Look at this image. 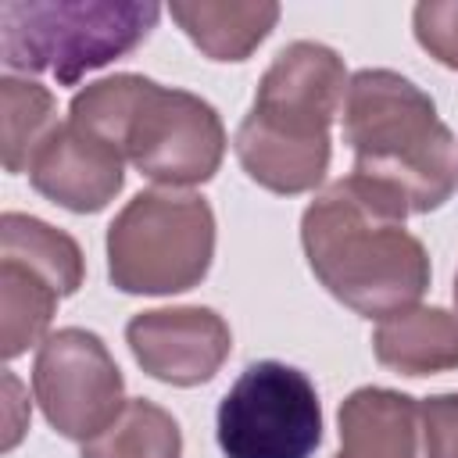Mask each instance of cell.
I'll return each instance as SVG.
<instances>
[{
    "label": "cell",
    "instance_id": "1",
    "mask_svg": "<svg viewBox=\"0 0 458 458\" xmlns=\"http://www.w3.org/2000/svg\"><path fill=\"white\" fill-rule=\"evenodd\" d=\"M408 204L386 186L351 172L301 215V247L311 276L361 318L397 315L429 290L426 243L408 233Z\"/></svg>",
    "mask_w": 458,
    "mask_h": 458
},
{
    "label": "cell",
    "instance_id": "2",
    "mask_svg": "<svg viewBox=\"0 0 458 458\" xmlns=\"http://www.w3.org/2000/svg\"><path fill=\"white\" fill-rule=\"evenodd\" d=\"M344 57L315 39L286 43L258 79L233 150L250 182L297 197L322 186L333 161V122L347 97Z\"/></svg>",
    "mask_w": 458,
    "mask_h": 458
},
{
    "label": "cell",
    "instance_id": "3",
    "mask_svg": "<svg viewBox=\"0 0 458 458\" xmlns=\"http://www.w3.org/2000/svg\"><path fill=\"white\" fill-rule=\"evenodd\" d=\"M68 118L118 147L140 175L165 190L211 182L229 143L215 104L140 72L86 82L72 97Z\"/></svg>",
    "mask_w": 458,
    "mask_h": 458
},
{
    "label": "cell",
    "instance_id": "4",
    "mask_svg": "<svg viewBox=\"0 0 458 458\" xmlns=\"http://www.w3.org/2000/svg\"><path fill=\"white\" fill-rule=\"evenodd\" d=\"M358 175L397 193L411 215L444 208L458 186V143L433 97L394 68H361L340 111Z\"/></svg>",
    "mask_w": 458,
    "mask_h": 458
},
{
    "label": "cell",
    "instance_id": "5",
    "mask_svg": "<svg viewBox=\"0 0 458 458\" xmlns=\"http://www.w3.org/2000/svg\"><path fill=\"white\" fill-rule=\"evenodd\" d=\"M161 21L140 0H4L0 61L7 72H50L61 86L132 54Z\"/></svg>",
    "mask_w": 458,
    "mask_h": 458
},
{
    "label": "cell",
    "instance_id": "6",
    "mask_svg": "<svg viewBox=\"0 0 458 458\" xmlns=\"http://www.w3.org/2000/svg\"><path fill=\"white\" fill-rule=\"evenodd\" d=\"M107 279L129 297H172L204 283L215 261V211L200 193L140 190L111 218Z\"/></svg>",
    "mask_w": 458,
    "mask_h": 458
},
{
    "label": "cell",
    "instance_id": "7",
    "mask_svg": "<svg viewBox=\"0 0 458 458\" xmlns=\"http://www.w3.org/2000/svg\"><path fill=\"white\" fill-rule=\"evenodd\" d=\"M225 458H311L322 444V401L308 372L265 358L250 361L215 411Z\"/></svg>",
    "mask_w": 458,
    "mask_h": 458
},
{
    "label": "cell",
    "instance_id": "8",
    "mask_svg": "<svg viewBox=\"0 0 458 458\" xmlns=\"http://www.w3.org/2000/svg\"><path fill=\"white\" fill-rule=\"evenodd\" d=\"M32 394L47 426L64 440H93L125 408V376L107 344L82 326L54 329L32 361Z\"/></svg>",
    "mask_w": 458,
    "mask_h": 458
},
{
    "label": "cell",
    "instance_id": "9",
    "mask_svg": "<svg viewBox=\"0 0 458 458\" xmlns=\"http://www.w3.org/2000/svg\"><path fill=\"white\" fill-rule=\"evenodd\" d=\"M125 344L150 379L168 386H204L229 361L233 329L208 304H175L132 315L125 322Z\"/></svg>",
    "mask_w": 458,
    "mask_h": 458
},
{
    "label": "cell",
    "instance_id": "10",
    "mask_svg": "<svg viewBox=\"0 0 458 458\" xmlns=\"http://www.w3.org/2000/svg\"><path fill=\"white\" fill-rule=\"evenodd\" d=\"M29 182L39 197L72 215H97L122 193L125 157L118 147L68 118L32 154Z\"/></svg>",
    "mask_w": 458,
    "mask_h": 458
},
{
    "label": "cell",
    "instance_id": "11",
    "mask_svg": "<svg viewBox=\"0 0 458 458\" xmlns=\"http://www.w3.org/2000/svg\"><path fill=\"white\" fill-rule=\"evenodd\" d=\"M333 458H419V401L390 386H358L336 411Z\"/></svg>",
    "mask_w": 458,
    "mask_h": 458
},
{
    "label": "cell",
    "instance_id": "12",
    "mask_svg": "<svg viewBox=\"0 0 458 458\" xmlns=\"http://www.w3.org/2000/svg\"><path fill=\"white\" fill-rule=\"evenodd\" d=\"M372 354L383 369L401 376H437L458 369V311L440 304H411L379 318L372 329Z\"/></svg>",
    "mask_w": 458,
    "mask_h": 458
},
{
    "label": "cell",
    "instance_id": "13",
    "mask_svg": "<svg viewBox=\"0 0 458 458\" xmlns=\"http://www.w3.org/2000/svg\"><path fill=\"white\" fill-rule=\"evenodd\" d=\"M172 21L208 61H247L276 29L283 7L272 0H193L168 4Z\"/></svg>",
    "mask_w": 458,
    "mask_h": 458
},
{
    "label": "cell",
    "instance_id": "14",
    "mask_svg": "<svg viewBox=\"0 0 458 458\" xmlns=\"http://www.w3.org/2000/svg\"><path fill=\"white\" fill-rule=\"evenodd\" d=\"M64 297L57 286L29 268L25 261L0 258V354L4 361L21 358L29 347H39L50 333L57 304Z\"/></svg>",
    "mask_w": 458,
    "mask_h": 458
},
{
    "label": "cell",
    "instance_id": "15",
    "mask_svg": "<svg viewBox=\"0 0 458 458\" xmlns=\"http://www.w3.org/2000/svg\"><path fill=\"white\" fill-rule=\"evenodd\" d=\"M0 258L25 261L39 276H47L61 297H75L86 283V258L75 236L25 211L0 215Z\"/></svg>",
    "mask_w": 458,
    "mask_h": 458
},
{
    "label": "cell",
    "instance_id": "16",
    "mask_svg": "<svg viewBox=\"0 0 458 458\" xmlns=\"http://www.w3.org/2000/svg\"><path fill=\"white\" fill-rule=\"evenodd\" d=\"M79 458H182V429L168 408L129 397L118 419L82 444Z\"/></svg>",
    "mask_w": 458,
    "mask_h": 458
},
{
    "label": "cell",
    "instance_id": "17",
    "mask_svg": "<svg viewBox=\"0 0 458 458\" xmlns=\"http://www.w3.org/2000/svg\"><path fill=\"white\" fill-rule=\"evenodd\" d=\"M0 125H4V168L7 175H21L32 165V154L43 140L61 125L54 93L36 79L4 75L0 79Z\"/></svg>",
    "mask_w": 458,
    "mask_h": 458
},
{
    "label": "cell",
    "instance_id": "18",
    "mask_svg": "<svg viewBox=\"0 0 458 458\" xmlns=\"http://www.w3.org/2000/svg\"><path fill=\"white\" fill-rule=\"evenodd\" d=\"M415 43L444 68L458 72V0H422L411 11Z\"/></svg>",
    "mask_w": 458,
    "mask_h": 458
},
{
    "label": "cell",
    "instance_id": "19",
    "mask_svg": "<svg viewBox=\"0 0 458 458\" xmlns=\"http://www.w3.org/2000/svg\"><path fill=\"white\" fill-rule=\"evenodd\" d=\"M422 458H458V390L419 401Z\"/></svg>",
    "mask_w": 458,
    "mask_h": 458
},
{
    "label": "cell",
    "instance_id": "20",
    "mask_svg": "<svg viewBox=\"0 0 458 458\" xmlns=\"http://www.w3.org/2000/svg\"><path fill=\"white\" fill-rule=\"evenodd\" d=\"M4 394H7V422H4V451H14L29 429V404H21V383L11 369H4Z\"/></svg>",
    "mask_w": 458,
    "mask_h": 458
},
{
    "label": "cell",
    "instance_id": "21",
    "mask_svg": "<svg viewBox=\"0 0 458 458\" xmlns=\"http://www.w3.org/2000/svg\"><path fill=\"white\" fill-rule=\"evenodd\" d=\"M451 293H454V308H458V272H454V286H451Z\"/></svg>",
    "mask_w": 458,
    "mask_h": 458
}]
</instances>
